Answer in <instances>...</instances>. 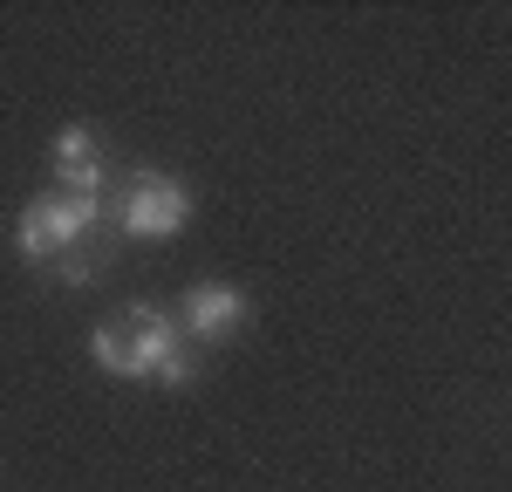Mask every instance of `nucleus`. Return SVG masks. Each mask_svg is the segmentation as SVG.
<instances>
[{"label":"nucleus","mask_w":512,"mask_h":492,"mask_svg":"<svg viewBox=\"0 0 512 492\" xmlns=\"http://www.w3.org/2000/svg\"><path fill=\"white\" fill-rule=\"evenodd\" d=\"M192 369H198L192 342H178V349H171V356L158 363V376H151V383H192Z\"/></svg>","instance_id":"nucleus-6"},{"label":"nucleus","mask_w":512,"mask_h":492,"mask_svg":"<svg viewBox=\"0 0 512 492\" xmlns=\"http://www.w3.org/2000/svg\"><path fill=\"white\" fill-rule=\"evenodd\" d=\"M192 219V192L171 178V171H137L130 178V192L117 205V226L130 240H164V233H178Z\"/></svg>","instance_id":"nucleus-3"},{"label":"nucleus","mask_w":512,"mask_h":492,"mask_svg":"<svg viewBox=\"0 0 512 492\" xmlns=\"http://www.w3.org/2000/svg\"><path fill=\"white\" fill-rule=\"evenodd\" d=\"M103 178H110V164H103L96 130H89V123H69V130L55 137V185H62V192H82V199H103Z\"/></svg>","instance_id":"nucleus-5"},{"label":"nucleus","mask_w":512,"mask_h":492,"mask_svg":"<svg viewBox=\"0 0 512 492\" xmlns=\"http://www.w3.org/2000/svg\"><path fill=\"white\" fill-rule=\"evenodd\" d=\"M246 322V294L226 281H205L185 294V308H178V335L185 342H219V335H233Z\"/></svg>","instance_id":"nucleus-4"},{"label":"nucleus","mask_w":512,"mask_h":492,"mask_svg":"<svg viewBox=\"0 0 512 492\" xmlns=\"http://www.w3.org/2000/svg\"><path fill=\"white\" fill-rule=\"evenodd\" d=\"M185 335L164 308H117L103 315L96 335H89V356L110 369V376H158V363L178 349Z\"/></svg>","instance_id":"nucleus-1"},{"label":"nucleus","mask_w":512,"mask_h":492,"mask_svg":"<svg viewBox=\"0 0 512 492\" xmlns=\"http://www.w3.org/2000/svg\"><path fill=\"white\" fill-rule=\"evenodd\" d=\"M103 219V199H82V192H48L21 212L14 226V246L28 260H69V246H82V233Z\"/></svg>","instance_id":"nucleus-2"}]
</instances>
